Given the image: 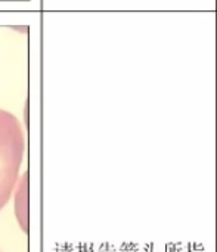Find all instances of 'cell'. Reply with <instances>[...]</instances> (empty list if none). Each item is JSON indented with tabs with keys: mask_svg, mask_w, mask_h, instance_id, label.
<instances>
[{
	"mask_svg": "<svg viewBox=\"0 0 217 252\" xmlns=\"http://www.w3.org/2000/svg\"><path fill=\"white\" fill-rule=\"evenodd\" d=\"M25 136L19 120L0 109V211L7 205L19 179Z\"/></svg>",
	"mask_w": 217,
	"mask_h": 252,
	"instance_id": "cell-1",
	"label": "cell"
},
{
	"mask_svg": "<svg viewBox=\"0 0 217 252\" xmlns=\"http://www.w3.org/2000/svg\"><path fill=\"white\" fill-rule=\"evenodd\" d=\"M15 195V214L19 227L24 233L28 232V173L25 171L16 183Z\"/></svg>",
	"mask_w": 217,
	"mask_h": 252,
	"instance_id": "cell-2",
	"label": "cell"
}]
</instances>
